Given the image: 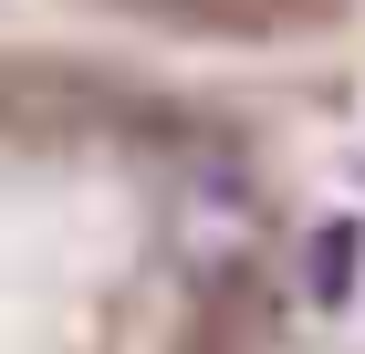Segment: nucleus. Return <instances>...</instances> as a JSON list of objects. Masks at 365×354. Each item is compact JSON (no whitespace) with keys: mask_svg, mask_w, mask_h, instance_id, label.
I'll use <instances>...</instances> for the list:
<instances>
[{"mask_svg":"<svg viewBox=\"0 0 365 354\" xmlns=\"http://www.w3.org/2000/svg\"><path fill=\"white\" fill-rule=\"evenodd\" d=\"M355 261H365V229H355V219H324V229L303 240V292L334 313V302L355 292Z\"/></svg>","mask_w":365,"mask_h":354,"instance_id":"f257e3e1","label":"nucleus"}]
</instances>
